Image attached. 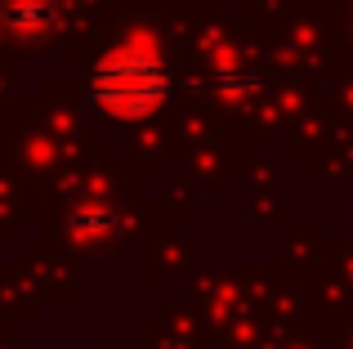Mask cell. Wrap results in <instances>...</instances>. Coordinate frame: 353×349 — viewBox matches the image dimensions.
<instances>
[{
	"label": "cell",
	"mask_w": 353,
	"mask_h": 349,
	"mask_svg": "<svg viewBox=\"0 0 353 349\" xmlns=\"http://www.w3.org/2000/svg\"><path fill=\"white\" fill-rule=\"evenodd\" d=\"M72 228H77L81 237H108L117 228V219L108 215L103 206H94V201H90V206H81L77 215H72Z\"/></svg>",
	"instance_id": "2"
},
{
	"label": "cell",
	"mask_w": 353,
	"mask_h": 349,
	"mask_svg": "<svg viewBox=\"0 0 353 349\" xmlns=\"http://www.w3.org/2000/svg\"><path fill=\"white\" fill-rule=\"evenodd\" d=\"M165 90H170V77H165V68L152 54L117 50V54H108L94 68V77H90V103L103 117L130 121V117L152 112L165 99Z\"/></svg>",
	"instance_id": "1"
}]
</instances>
